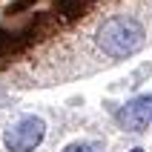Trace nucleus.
Here are the masks:
<instances>
[{"label": "nucleus", "mask_w": 152, "mask_h": 152, "mask_svg": "<svg viewBox=\"0 0 152 152\" xmlns=\"http://www.w3.org/2000/svg\"><path fill=\"white\" fill-rule=\"evenodd\" d=\"M144 37H146L144 26L138 23L135 17L118 15V17H109V20L101 26L98 46H101L109 58H129V55H135V52L144 46Z\"/></svg>", "instance_id": "nucleus-1"}, {"label": "nucleus", "mask_w": 152, "mask_h": 152, "mask_svg": "<svg viewBox=\"0 0 152 152\" xmlns=\"http://www.w3.org/2000/svg\"><path fill=\"white\" fill-rule=\"evenodd\" d=\"M43 135H46V124L40 118H34V115H26V118L17 121L15 126L6 129L3 144H6L9 152H32L43 141Z\"/></svg>", "instance_id": "nucleus-2"}, {"label": "nucleus", "mask_w": 152, "mask_h": 152, "mask_svg": "<svg viewBox=\"0 0 152 152\" xmlns=\"http://www.w3.org/2000/svg\"><path fill=\"white\" fill-rule=\"evenodd\" d=\"M118 121L126 129H135V132L144 129L152 121V95H141V98H135V101H129L126 106L118 112Z\"/></svg>", "instance_id": "nucleus-3"}, {"label": "nucleus", "mask_w": 152, "mask_h": 152, "mask_svg": "<svg viewBox=\"0 0 152 152\" xmlns=\"http://www.w3.org/2000/svg\"><path fill=\"white\" fill-rule=\"evenodd\" d=\"M63 152H98V146H92V144H69Z\"/></svg>", "instance_id": "nucleus-4"}, {"label": "nucleus", "mask_w": 152, "mask_h": 152, "mask_svg": "<svg viewBox=\"0 0 152 152\" xmlns=\"http://www.w3.org/2000/svg\"><path fill=\"white\" fill-rule=\"evenodd\" d=\"M132 152H144V149H132Z\"/></svg>", "instance_id": "nucleus-5"}]
</instances>
